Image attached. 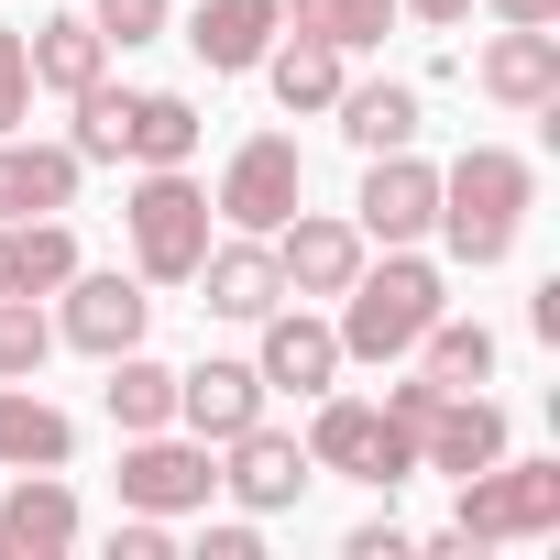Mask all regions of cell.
Returning <instances> with one entry per match:
<instances>
[{
	"label": "cell",
	"instance_id": "1",
	"mask_svg": "<svg viewBox=\"0 0 560 560\" xmlns=\"http://www.w3.org/2000/svg\"><path fill=\"white\" fill-rule=\"evenodd\" d=\"M527 209H538V165L505 154V143H472L462 165H440V220H429V231L451 242L462 275H494V264L516 253Z\"/></svg>",
	"mask_w": 560,
	"mask_h": 560
},
{
	"label": "cell",
	"instance_id": "2",
	"mask_svg": "<svg viewBox=\"0 0 560 560\" xmlns=\"http://www.w3.org/2000/svg\"><path fill=\"white\" fill-rule=\"evenodd\" d=\"M451 308V275L418 253V242H396L385 264L363 253V275H352V287H341V363H407L418 352V330Z\"/></svg>",
	"mask_w": 560,
	"mask_h": 560
},
{
	"label": "cell",
	"instance_id": "3",
	"mask_svg": "<svg viewBox=\"0 0 560 560\" xmlns=\"http://www.w3.org/2000/svg\"><path fill=\"white\" fill-rule=\"evenodd\" d=\"M209 187L187 176V165H143V187H132V209H121V231H132V275L143 287H187L198 275V253H209Z\"/></svg>",
	"mask_w": 560,
	"mask_h": 560
},
{
	"label": "cell",
	"instance_id": "4",
	"mask_svg": "<svg viewBox=\"0 0 560 560\" xmlns=\"http://www.w3.org/2000/svg\"><path fill=\"white\" fill-rule=\"evenodd\" d=\"M319 418H308V462L319 472H341V483H374V494H396L407 472H418V440L374 407V396H308Z\"/></svg>",
	"mask_w": 560,
	"mask_h": 560
},
{
	"label": "cell",
	"instance_id": "5",
	"mask_svg": "<svg viewBox=\"0 0 560 560\" xmlns=\"http://www.w3.org/2000/svg\"><path fill=\"white\" fill-rule=\"evenodd\" d=\"M549 527H560V462H483V472H462V516H451L462 549L549 538Z\"/></svg>",
	"mask_w": 560,
	"mask_h": 560
},
{
	"label": "cell",
	"instance_id": "6",
	"mask_svg": "<svg viewBox=\"0 0 560 560\" xmlns=\"http://www.w3.org/2000/svg\"><path fill=\"white\" fill-rule=\"evenodd\" d=\"M220 494V451L209 440H176V429H132L121 440V505L132 516H198Z\"/></svg>",
	"mask_w": 560,
	"mask_h": 560
},
{
	"label": "cell",
	"instance_id": "7",
	"mask_svg": "<svg viewBox=\"0 0 560 560\" xmlns=\"http://www.w3.org/2000/svg\"><path fill=\"white\" fill-rule=\"evenodd\" d=\"M308 483H319V462H308V440H298V429L253 418L242 440H220V494H231L242 516H287Z\"/></svg>",
	"mask_w": 560,
	"mask_h": 560
},
{
	"label": "cell",
	"instance_id": "8",
	"mask_svg": "<svg viewBox=\"0 0 560 560\" xmlns=\"http://www.w3.org/2000/svg\"><path fill=\"white\" fill-rule=\"evenodd\" d=\"M308 198V154L287 143V132H253V143H231V165H220V220L231 231H275V220H287Z\"/></svg>",
	"mask_w": 560,
	"mask_h": 560
},
{
	"label": "cell",
	"instance_id": "9",
	"mask_svg": "<svg viewBox=\"0 0 560 560\" xmlns=\"http://www.w3.org/2000/svg\"><path fill=\"white\" fill-rule=\"evenodd\" d=\"M154 330V298H143V275H67L56 287V341H78L89 363H110V352H132Z\"/></svg>",
	"mask_w": 560,
	"mask_h": 560
},
{
	"label": "cell",
	"instance_id": "10",
	"mask_svg": "<svg viewBox=\"0 0 560 560\" xmlns=\"http://www.w3.org/2000/svg\"><path fill=\"white\" fill-rule=\"evenodd\" d=\"M264 242H275V275H287V298H341L352 275H363V253H374L352 220H330V209H308V198L275 220Z\"/></svg>",
	"mask_w": 560,
	"mask_h": 560
},
{
	"label": "cell",
	"instance_id": "11",
	"mask_svg": "<svg viewBox=\"0 0 560 560\" xmlns=\"http://www.w3.org/2000/svg\"><path fill=\"white\" fill-rule=\"evenodd\" d=\"M253 330H264V352H253L264 396H330V385H341V330H330V319H319L308 298H298V308L275 298V308H264Z\"/></svg>",
	"mask_w": 560,
	"mask_h": 560
},
{
	"label": "cell",
	"instance_id": "12",
	"mask_svg": "<svg viewBox=\"0 0 560 560\" xmlns=\"http://www.w3.org/2000/svg\"><path fill=\"white\" fill-rule=\"evenodd\" d=\"M429 220H440V165H418L407 143L396 154H363V198H352V231L363 242H429Z\"/></svg>",
	"mask_w": 560,
	"mask_h": 560
},
{
	"label": "cell",
	"instance_id": "13",
	"mask_svg": "<svg viewBox=\"0 0 560 560\" xmlns=\"http://www.w3.org/2000/svg\"><path fill=\"white\" fill-rule=\"evenodd\" d=\"M78 538H89L78 483L67 472H12V494H0V560H67Z\"/></svg>",
	"mask_w": 560,
	"mask_h": 560
},
{
	"label": "cell",
	"instance_id": "14",
	"mask_svg": "<svg viewBox=\"0 0 560 560\" xmlns=\"http://www.w3.org/2000/svg\"><path fill=\"white\" fill-rule=\"evenodd\" d=\"M472 89L494 110H560V34L549 23H505L483 56H472Z\"/></svg>",
	"mask_w": 560,
	"mask_h": 560
},
{
	"label": "cell",
	"instance_id": "15",
	"mask_svg": "<svg viewBox=\"0 0 560 560\" xmlns=\"http://www.w3.org/2000/svg\"><path fill=\"white\" fill-rule=\"evenodd\" d=\"M253 418H264V374H253V363L209 352V363H187V374H176V429H187V440H209V451H220V440H242Z\"/></svg>",
	"mask_w": 560,
	"mask_h": 560
},
{
	"label": "cell",
	"instance_id": "16",
	"mask_svg": "<svg viewBox=\"0 0 560 560\" xmlns=\"http://www.w3.org/2000/svg\"><path fill=\"white\" fill-rule=\"evenodd\" d=\"M483 462H505V407L483 396V385H451L440 407H429V429H418V472H483Z\"/></svg>",
	"mask_w": 560,
	"mask_h": 560
},
{
	"label": "cell",
	"instance_id": "17",
	"mask_svg": "<svg viewBox=\"0 0 560 560\" xmlns=\"http://www.w3.org/2000/svg\"><path fill=\"white\" fill-rule=\"evenodd\" d=\"M187 287H209V298H198L209 319H264L275 298H287V275H275V242H264V231H231V242L198 253Z\"/></svg>",
	"mask_w": 560,
	"mask_h": 560
},
{
	"label": "cell",
	"instance_id": "18",
	"mask_svg": "<svg viewBox=\"0 0 560 560\" xmlns=\"http://www.w3.org/2000/svg\"><path fill=\"white\" fill-rule=\"evenodd\" d=\"M275 34H287V12H275V0H198V12H187V45H198L209 78H253Z\"/></svg>",
	"mask_w": 560,
	"mask_h": 560
},
{
	"label": "cell",
	"instance_id": "19",
	"mask_svg": "<svg viewBox=\"0 0 560 560\" xmlns=\"http://www.w3.org/2000/svg\"><path fill=\"white\" fill-rule=\"evenodd\" d=\"M78 154L67 143H23V132H0V220H56L78 209Z\"/></svg>",
	"mask_w": 560,
	"mask_h": 560
},
{
	"label": "cell",
	"instance_id": "20",
	"mask_svg": "<svg viewBox=\"0 0 560 560\" xmlns=\"http://www.w3.org/2000/svg\"><path fill=\"white\" fill-rule=\"evenodd\" d=\"M78 462V418L34 385H0V472H67Z\"/></svg>",
	"mask_w": 560,
	"mask_h": 560
},
{
	"label": "cell",
	"instance_id": "21",
	"mask_svg": "<svg viewBox=\"0 0 560 560\" xmlns=\"http://www.w3.org/2000/svg\"><path fill=\"white\" fill-rule=\"evenodd\" d=\"M23 67H34V89H56V100H78L89 78H110V34H100L89 12H45V23L23 34Z\"/></svg>",
	"mask_w": 560,
	"mask_h": 560
},
{
	"label": "cell",
	"instance_id": "22",
	"mask_svg": "<svg viewBox=\"0 0 560 560\" xmlns=\"http://www.w3.org/2000/svg\"><path fill=\"white\" fill-rule=\"evenodd\" d=\"M67 275H78L67 209H56V220H0V298H56Z\"/></svg>",
	"mask_w": 560,
	"mask_h": 560
},
{
	"label": "cell",
	"instance_id": "23",
	"mask_svg": "<svg viewBox=\"0 0 560 560\" xmlns=\"http://www.w3.org/2000/svg\"><path fill=\"white\" fill-rule=\"evenodd\" d=\"M341 132H352V154H396V143H418V89L407 78H341Z\"/></svg>",
	"mask_w": 560,
	"mask_h": 560
},
{
	"label": "cell",
	"instance_id": "24",
	"mask_svg": "<svg viewBox=\"0 0 560 560\" xmlns=\"http://www.w3.org/2000/svg\"><path fill=\"white\" fill-rule=\"evenodd\" d=\"M198 100L187 89H132V121H121V165H187L198 154Z\"/></svg>",
	"mask_w": 560,
	"mask_h": 560
},
{
	"label": "cell",
	"instance_id": "25",
	"mask_svg": "<svg viewBox=\"0 0 560 560\" xmlns=\"http://www.w3.org/2000/svg\"><path fill=\"white\" fill-rule=\"evenodd\" d=\"M100 407H110V429H121V440H132V429H176V363H154L143 341H132V352H110Z\"/></svg>",
	"mask_w": 560,
	"mask_h": 560
},
{
	"label": "cell",
	"instance_id": "26",
	"mask_svg": "<svg viewBox=\"0 0 560 560\" xmlns=\"http://www.w3.org/2000/svg\"><path fill=\"white\" fill-rule=\"evenodd\" d=\"M275 12H287V34L341 45V56H374V45L396 34V0H275Z\"/></svg>",
	"mask_w": 560,
	"mask_h": 560
},
{
	"label": "cell",
	"instance_id": "27",
	"mask_svg": "<svg viewBox=\"0 0 560 560\" xmlns=\"http://www.w3.org/2000/svg\"><path fill=\"white\" fill-rule=\"evenodd\" d=\"M264 78H275V100H287V110H330V100H341V78H352V56H341V45L287 34V45H264Z\"/></svg>",
	"mask_w": 560,
	"mask_h": 560
},
{
	"label": "cell",
	"instance_id": "28",
	"mask_svg": "<svg viewBox=\"0 0 560 560\" xmlns=\"http://www.w3.org/2000/svg\"><path fill=\"white\" fill-rule=\"evenodd\" d=\"M418 374H429V385H494V330L440 308V319L418 330Z\"/></svg>",
	"mask_w": 560,
	"mask_h": 560
},
{
	"label": "cell",
	"instance_id": "29",
	"mask_svg": "<svg viewBox=\"0 0 560 560\" xmlns=\"http://www.w3.org/2000/svg\"><path fill=\"white\" fill-rule=\"evenodd\" d=\"M67 110H78V132H67V154H78V165H121V121H132V89H110V78H89V89H78Z\"/></svg>",
	"mask_w": 560,
	"mask_h": 560
},
{
	"label": "cell",
	"instance_id": "30",
	"mask_svg": "<svg viewBox=\"0 0 560 560\" xmlns=\"http://www.w3.org/2000/svg\"><path fill=\"white\" fill-rule=\"evenodd\" d=\"M45 352H56L45 298H0V385H34V374H45Z\"/></svg>",
	"mask_w": 560,
	"mask_h": 560
},
{
	"label": "cell",
	"instance_id": "31",
	"mask_svg": "<svg viewBox=\"0 0 560 560\" xmlns=\"http://www.w3.org/2000/svg\"><path fill=\"white\" fill-rule=\"evenodd\" d=\"M89 23H100L110 45H154V34L176 23V0H89Z\"/></svg>",
	"mask_w": 560,
	"mask_h": 560
},
{
	"label": "cell",
	"instance_id": "32",
	"mask_svg": "<svg viewBox=\"0 0 560 560\" xmlns=\"http://www.w3.org/2000/svg\"><path fill=\"white\" fill-rule=\"evenodd\" d=\"M34 121V67H23V34L0 23V132H23Z\"/></svg>",
	"mask_w": 560,
	"mask_h": 560
},
{
	"label": "cell",
	"instance_id": "33",
	"mask_svg": "<svg viewBox=\"0 0 560 560\" xmlns=\"http://www.w3.org/2000/svg\"><path fill=\"white\" fill-rule=\"evenodd\" d=\"M110 560H176V516H121L110 527Z\"/></svg>",
	"mask_w": 560,
	"mask_h": 560
},
{
	"label": "cell",
	"instance_id": "34",
	"mask_svg": "<svg viewBox=\"0 0 560 560\" xmlns=\"http://www.w3.org/2000/svg\"><path fill=\"white\" fill-rule=\"evenodd\" d=\"M198 560H264V516H231V527H209V538H198Z\"/></svg>",
	"mask_w": 560,
	"mask_h": 560
},
{
	"label": "cell",
	"instance_id": "35",
	"mask_svg": "<svg viewBox=\"0 0 560 560\" xmlns=\"http://www.w3.org/2000/svg\"><path fill=\"white\" fill-rule=\"evenodd\" d=\"M341 549H352V560H407V549H418V538H407V527H396V516H363V527H352V538H341Z\"/></svg>",
	"mask_w": 560,
	"mask_h": 560
},
{
	"label": "cell",
	"instance_id": "36",
	"mask_svg": "<svg viewBox=\"0 0 560 560\" xmlns=\"http://www.w3.org/2000/svg\"><path fill=\"white\" fill-rule=\"evenodd\" d=\"M396 12H418L429 34H462V23H472V0H396Z\"/></svg>",
	"mask_w": 560,
	"mask_h": 560
},
{
	"label": "cell",
	"instance_id": "37",
	"mask_svg": "<svg viewBox=\"0 0 560 560\" xmlns=\"http://www.w3.org/2000/svg\"><path fill=\"white\" fill-rule=\"evenodd\" d=\"M494 23H560V0H494Z\"/></svg>",
	"mask_w": 560,
	"mask_h": 560
}]
</instances>
